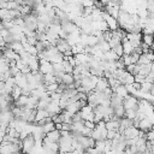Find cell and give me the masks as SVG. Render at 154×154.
Masks as SVG:
<instances>
[{
    "label": "cell",
    "instance_id": "cell-3",
    "mask_svg": "<svg viewBox=\"0 0 154 154\" xmlns=\"http://www.w3.org/2000/svg\"><path fill=\"white\" fill-rule=\"evenodd\" d=\"M60 137H61V131H60V130H57V129L53 130V131H51V132H48V134L46 135V138H47L48 141L55 142V143L59 142Z\"/></svg>",
    "mask_w": 154,
    "mask_h": 154
},
{
    "label": "cell",
    "instance_id": "cell-4",
    "mask_svg": "<svg viewBox=\"0 0 154 154\" xmlns=\"http://www.w3.org/2000/svg\"><path fill=\"white\" fill-rule=\"evenodd\" d=\"M60 83H63L65 85H72V84H75V77H73V75L72 73H64L63 77H61V82Z\"/></svg>",
    "mask_w": 154,
    "mask_h": 154
},
{
    "label": "cell",
    "instance_id": "cell-6",
    "mask_svg": "<svg viewBox=\"0 0 154 154\" xmlns=\"http://www.w3.org/2000/svg\"><path fill=\"white\" fill-rule=\"evenodd\" d=\"M4 2H10V1H13V0H2Z\"/></svg>",
    "mask_w": 154,
    "mask_h": 154
},
{
    "label": "cell",
    "instance_id": "cell-5",
    "mask_svg": "<svg viewBox=\"0 0 154 154\" xmlns=\"http://www.w3.org/2000/svg\"><path fill=\"white\" fill-rule=\"evenodd\" d=\"M4 89H5V82L0 81V91H4Z\"/></svg>",
    "mask_w": 154,
    "mask_h": 154
},
{
    "label": "cell",
    "instance_id": "cell-1",
    "mask_svg": "<svg viewBox=\"0 0 154 154\" xmlns=\"http://www.w3.org/2000/svg\"><path fill=\"white\" fill-rule=\"evenodd\" d=\"M36 144H37V143H36V140H35L34 135L30 134V135L25 136V137L22 140V152L25 153V154H30V153L35 149Z\"/></svg>",
    "mask_w": 154,
    "mask_h": 154
},
{
    "label": "cell",
    "instance_id": "cell-2",
    "mask_svg": "<svg viewBox=\"0 0 154 154\" xmlns=\"http://www.w3.org/2000/svg\"><path fill=\"white\" fill-rule=\"evenodd\" d=\"M38 71L42 75H48L53 72V64L49 63L48 60H40V69Z\"/></svg>",
    "mask_w": 154,
    "mask_h": 154
}]
</instances>
